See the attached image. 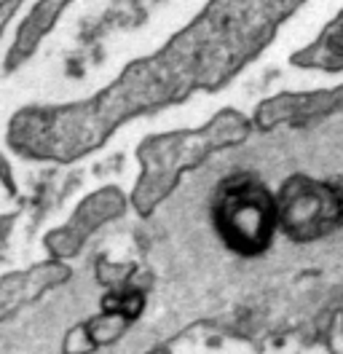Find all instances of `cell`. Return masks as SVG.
I'll list each match as a JSON object with an SVG mask.
<instances>
[{
	"label": "cell",
	"instance_id": "7a4b0ae2",
	"mask_svg": "<svg viewBox=\"0 0 343 354\" xmlns=\"http://www.w3.org/2000/svg\"><path fill=\"white\" fill-rule=\"evenodd\" d=\"M341 196L330 185L311 183L303 177L287 183L277 201V221L284 225V231L293 239H300V242L327 234L341 221Z\"/></svg>",
	"mask_w": 343,
	"mask_h": 354
},
{
	"label": "cell",
	"instance_id": "3957f363",
	"mask_svg": "<svg viewBox=\"0 0 343 354\" xmlns=\"http://www.w3.org/2000/svg\"><path fill=\"white\" fill-rule=\"evenodd\" d=\"M142 309V295L137 292H124V295H110L105 301L107 314H121V317H134Z\"/></svg>",
	"mask_w": 343,
	"mask_h": 354
},
{
	"label": "cell",
	"instance_id": "6da1fadb",
	"mask_svg": "<svg viewBox=\"0 0 343 354\" xmlns=\"http://www.w3.org/2000/svg\"><path fill=\"white\" fill-rule=\"evenodd\" d=\"M214 223L231 250L255 255L266 250L274 236L279 223L277 201L255 180H234L223 188L214 204Z\"/></svg>",
	"mask_w": 343,
	"mask_h": 354
}]
</instances>
